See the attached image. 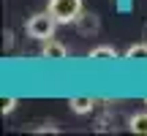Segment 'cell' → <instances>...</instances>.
I'll use <instances>...</instances> for the list:
<instances>
[{"mask_svg":"<svg viewBox=\"0 0 147 136\" xmlns=\"http://www.w3.org/2000/svg\"><path fill=\"white\" fill-rule=\"evenodd\" d=\"M60 22L55 19L52 14H49V8L47 11H41V14H33L30 19H27V36L30 38H36V41H49V38H55V27H57Z\"/></svg>","mask_w":147,"mask_h":136,"instance_id":"cell-1","label":"cell"},{"mask_svg":"<svg viewBox=\"0 0 147 136\" xmlns=\"http://www.w3.org/2000/svg\"><path fill=\"white\" fill-rule=\"evenodd\" d=\"M49 14L60 25H71L82 16V0H49Z\"/></svg>","mask_w":147,"mask_h":136,"instance_id":"cell-2","label":"cell"},{"mask_svg":"<svg viewBox=\"0 0 147 136\" xmlns=\"http://www.w3.org/2000/svg\"><path fill=\"white\" fill-rule=\"evenodd\" d=\"M41 57H47V60H65L68 57V49H65V44L49 38V41H44V46H41Z\"/></svg>","mask_w":147,"mask_h":136,"instance_id":"cell-3","label":"cell"},{"mask_svg":"<svg viewBox=\"0 0 147 136\" xmlns=\"http://www.w3.org/2000/svg\"><path fill=\"white\" fill-rule=\"evenodd\" d=\"M93 104H95V101L87 98V95H74V98H68L71 112H76V114H87V112L93 109Z\"/></svg>","mask_w":147,"mask_h":136,"instance_id":"cell-4","label":"cell"},{"mask_svg":"<svg viewBox=\"0 0 147 136\" xmlns=\"http://www.w3.org/2000/svg\"><path fill=\"white\" fill-rule=\"evenodd\" d=\"M128 128L131 133H139V136H147V112H139L128 120Z\"/></svg>","mask_w":147,"mask_h":136,"instance_id":"cell-5","label":"cell"},{"mask_svg":"<svg viewBox=\"0 0 147 136\" xmlns=\"http://www.w3.org/2000/svg\"><path fill=\"white\" fill-rule=\"evenodd\" d=\"M90 60H117V49L115 46H95V49H90Z\"/></svg>","mask_w":147,"mask_h":136,"instance_id":"cell-6","label":"cell"},{"mask_svg":"<svg viewBox=\"0 0 147 136\" xmlns=\"http://www.w3.org/2000/svg\"><path fill=\"white\" fill-rule=\"evenodd\" d=\"M128 60H147V44H134V46L125 49Z\"/></svg>","mask_w":147,"mask_h":136,"instance_id":"cell-7","label":"cell"},{"mask_svg":"<svg viewBox=\"0 0 147 136\" xmlns=\"http://www.w3.org/2000/svg\"><path fill=\"white\" fill-rule=\"evenodd\" d=\"M14 109H16V98H3V106H0V112H3V114H11Z\"/></svg>","mask_w":147,"mask_h":136,"instance_id":"cell-8","label":"cell"},{"mask_svg":"<svg viewBox=\"0 0 147 136\" xmlns=\"http://www.w3.org/2000/svg\"><path fill=\"white\" fill-rule=\"evenodd\" d=\"M144 104H147V98H144Z\"/></svg>","mask_w":147,"mask_h":136,"instance_id":"cell-9","label":"cell"}]
</instances>
